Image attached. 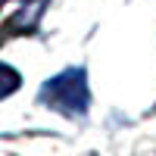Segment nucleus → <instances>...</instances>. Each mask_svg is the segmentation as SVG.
Returning a JSON list of instances; mask_svg holds the SVG:
<instances>
[{
    "label": "nucleus",
    "mask_w": 156,
    "mask_h": 156,
    "mask_svg": "<svg viewBox=\"0 0 156 156\" xmlns=\"http://www.w3.org/2000/svg\"><path fill=\"white\" fill-rule=\"evenodd\" d=\"M44 100L50 106H56L62 112H84L87 106V81L81 69H69L56 75L53 81L44 87Z\"/></svg>",
    "instance_id": "1"
},
{
    "label": "nucleus",
    "mask_w": 156,
    "mask_h": 156,
    "mask_svg": "<svg viewBox=\"0 0 156 156\" xmlns=\"http://www.w3.org/2000/svg\"><path fill=\"white\" fill-rule=\"evenodd\" d=\"M19 87V75L12 72L9 66H0V97H6V94H12V90Z\"/></svg>",
    "instance_id": "2"
}]
</instances>
